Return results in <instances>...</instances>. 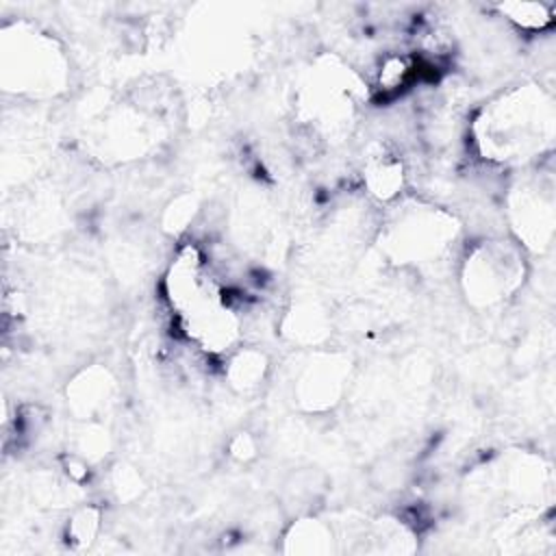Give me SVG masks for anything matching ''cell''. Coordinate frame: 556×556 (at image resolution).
<instances>
[{"mask_svg": "<svg viewBox=\"0 0 556 556\" xmlns=\"http://www.w3.org/2000/svg\"><path fill=\"white\" fill-rule=\"evenodd\" d=\"M552 102L536 87L502 93L473 124L482 159L493 163H523L552 139Z\"/></svg>", "mask_w": 556, "mask_h": 556, "instance_id": "1", "label": "cell"}, {"mask_svg": "<svg viewBox=\"0 0 556 556\" xmlns=\"http://www.w3.org/2000/svg\"><path fill=\"white\" fill-rule=\"evenodd\" d=\"M523 280L521 250L508 241L476 245L463 265V287L476 304L489 306L508 298Z\"/></svg>", "mask_w": 556, "mask_h": 556, "instance_id": "2", "label": "cell"}, {"mask_svg": "<svg viewBox=\"0 0 556 556\" xmlns=\"http://www.w3.org/2000/svg\"><path fill=\"white\" fill-rule=\"evenodd\" d=\"M395 226L391 243L406 261L437 256L450 239V224L434 211H410Z\"/></svg>", "mask_w": 556, "mask_h": 556, "instance_id": "3", "label": "cell"}, {"mask_svg": "<svg viewBox=\"0 0 556 556\" xmlns=\"http://www.w3.org/2000/svg\"><path fill=\"white\" fill-rule=\"evenodd\" d=\"M554 202H552V187H523L515 195L510 204L513 222L519 232L523 245L543 248L552 237L554 226Z\"/></svg>", "mask_w": 556, "mask_h": 556, "instance_id": "4", "label": "cell"}, {"mask_svg": "<svg viewBox=\"0 0 556 556\" xmlns=\"http://www.w3.org/2000/svg\"><path fill=\"white\" fill-rule=\"evenodd\" d=\"M419 74V59L406 52H387L374 74V91L382 100L400 96Z\"/></svg>", "mask_w": 556, "mask_h": 556, "instance_id": "5", "label": "cell"}, {"mask_svg": "<svg viewBox=\"0 0 556 556\" xmlns=\"http://www.w3.org/2000/svg\"><path fill=\"white\" fill-rule=\"evenodd\" d=\"M365 185L371 195L380 200H393L404 185L402 161L393 154H374L365 165Z\"/></svg>", "mask_w": 556, "mask_h": 556, "instance_id": "6", "label": "cell"}, {"mask_svg": "<svg viewBox=\"0 0 556 556\" xmlns=\"http://www.w3.org/2000/svg\"><path fill=\"white\" fill-rule=\"evenodd\" d=\"M267 371V358L263 352L252 350V348H241L235 352L228 361V380L235 389L239 391H250L263 382Z\"/></svg>", "mask_w": 556, "mask_h": 556, "instance_id": "7", "label": "cell"}, {"mask_svg": "<svg viewBox=\"0 0 556 556\" xmlns=\"http://www.w3.org/2000/svg\"><path fill=\"white\" fill-rule=\"evenodd\" d=\"M497 11L519 30L541 33L552 26V7L543 2H504Z\"/></svg>", "mask_w": 556, "mask_h": 556, "instance_id": "8", "label": "cell"}, {"mask_svg": "<svg viewBox=\"0 0 556 556\" xmlns=\"http://www.w3.org/2000/svg\"><path fill=\"white\" fill-rule=\"evenodd\" d=\"M72 402L83 408V413H91L96 406H102L109 397L111 382L106 380V371L91 369L74 380Z\"/></svg>", "mask_w": 556, "mask_h": 556, "instance_id": "9", "label": "cell"}, {"mask_svg": "<svg viewBox=\"0 0 556 556\" xmlns=\"http://www.w3.org/2000/svg\"><path fill=\"white\" fill-rule=\"evenodd\" d=\"M70 530H72V536L76 541H89L93 539L96 530H98V515L96 510L91 508H83L80 513L74 515L72 523H70Z\"/></svg>", "mask_w": 556, "mask_h": 556, "instance_id": "10", "label": "cell"}, {"mask_svg": "<svg viewBox=\"0 0 556 556\" xmlns=\"http://www.w3.org/2000/svg\"><path fill=\"white\" fill-rule=\"evenodd\" d=\"M230 452H232V456H237V458H241V460L250 458V456L254 454V441H252V437H250L248 432H239V434L235 437L232 445H230Z\"/></svg>", "mask_w": 556, "mask_h": 556, "instance_id": "11", "label": "cell"}]
</instances>
